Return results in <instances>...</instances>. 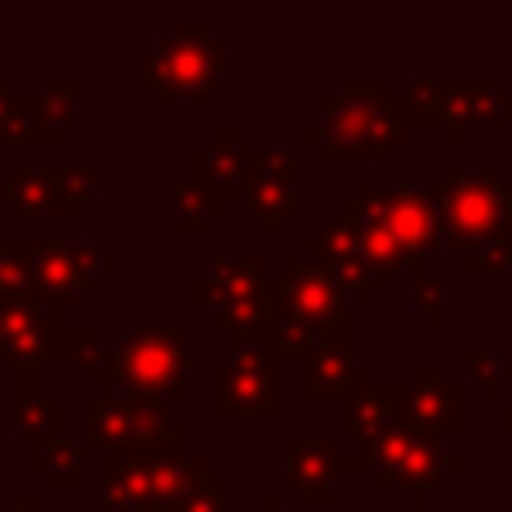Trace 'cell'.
Listing matches in <instances>:
<instances>
[{
    "instance_id": "3957f363",
    "label": "cell",
    "mask_w": 512,
    "mask_h": 512,
    "mask_svg": "<svg viewBox=\"0 0 512 512\" xmlns=\"http://www.w3.org/2000/svg\"><path fill=\"white\" fill-rule=\"evenodd\" d=\"M212 460L192 448H144L100 456V512H180Z\"/></svg>"
},
{
    "instance_id": "836d02e7",
    "label": "cell",
    "mask_w": 512,
    "mask_h": 512,
    "mask_svg": "<svg viewBox=\"0 0 512 512\" xmlns=\"http://www.w3.org/2000/svg\"><path fill=\"white\" fill-rule=\"evenodd\" d=\"M8 512H48L44 488H12L8 492Z\"/></svg>"
},
{
    "instance_id": "ba28073f",
    "label": "cell",
    "mask_w": 512,
    "mask_h": 512,
    "mask_svg": "<svg viewBox=\"0 0 512 512\" xmlns=\"http://www.w3.org/2000/svg\"><path fill=\"white\" fill-rule=\"evenodd\" d=\"M280 412H284V364H276L260 332L228 336V356L208 364V416L280 420Z\"/></svg>"
},
{
    "instance_id": "603a6c76",
    "label": "cell",
    "mask_w": 512,
    "mask_h": 512,
    "mask_svg": "<svg viewBox=\"0 0 512 512\" xmlns=\"http://www.w3.org/2000/svg\"><path fill=\"white\" fill-rule=\"evenodd\" d=\"M276 272L284 276V284L292 288V296H296L316 320H324L328 328H356V308H352V300L340 292V284H336L324 268L308 264L300 252H284Z\"/></svg>"
},
{
    "instance_id": "4fadbf2b",
    "label": "cell",
    "mask_w": 512,
    "mask_h": 512,
    "mask_svg": "<svg viewBox=\"0 0 512 512\" xmlns=\"http://www.w3.org/2000/svg\"><path fill=\"white\" fill-rule=\"evenodd\" d=\"M380 392L396 428L444 444L464 436V388L452 380L444 360H416L404 380H380Z\"/></svg>"
},
{
    "instance_id": "9a60e30c",
    "label": "cell",
    "mask_w": 512,
    "mask_h": 512,
    "mask_svg": "<svg viewBox=\"0 0 512 512\" xmlns=\"http://www.w3.org/2000/svg\"><path fill=\"white\" fill-rule=\"evenodd\" d=\"M296 252H300L308 264L324 268V272L340 284V292L352 300L356 312H368V308L376 304V296L388 292L392 280H396L392 272H384V268L368 256V248H364V240L356 236V228H352L344 216H336V212H332L316 232L300 236Z\"/></svg>"
},
{
    "instance_id": "30bf717a",
    "label": "cell",
    "mask_w": 512,
    "mask_h": 512,
    "mask_svg": "<svg viewBox=\"0 0 512 512\" xmlns=\"http://www.w3.org/2000/svg\"><path fill=\"white\" fill-rule=\"evenodd\" d=\"M348 208L356 216H364L368 224H376L404 256L408 264V276L412 272H424L428 268V256L440 252V240H436V212H432V200H428V188L424 184H412V180H396V184H372V180H360L352 188V196H344Z\"/></svg>"
},
{
    "instance_id": "ffe728a7",
    "label": "cell",
    "mask_w": 512,
    "mask_h": 512,
    "mask_svg": "<svg viewBox=\"0 0 512 512\" xmlns=\"http://www.w3.org/2000/svg\"><path fill=\"white\" fill-rule=\"evenodd\" d=\"M188 168L196 184H208L212 192H220L228 204L244 196L248 184V136L240 124H216L208 132V140L188 148Z\"/></svg>"
},
{
    "instance_id": "d590c367",
    "label": "cell",
    "mask_w": 512,
    "mask_h": 512,
    "mask_svg": "<svg viewBox=\"0 0 512 512\" xmlns=\"http://www.w3.org/2000/svg\"><path fill=\"white\" fill-rule=\"evenodd\" d=\"M408 504H412L408 512H432L428 508V496H408ZM440 512H460V508H440Z\"/></svg>"
},
{
    "instance_id": "e0dca14e",
    "label": "cell",
    "mask_w": 512,
    "mask_h": 512,
    "mask_svg": "<svg viewBox=\"0 0 512 512\" xmlns=\"http://www.w3.org/2000/svg\"><path fill=\"white\" fill-rule=\"evenodd\" d=\"M344 452L336 436H284L280 440V492H292L304 512H332L340 504Z\"/></svg>"
},
{
    "instance_id": "4316f807",
    "label": "cell",
    "mask_w": 512,
    "mask_h": 512,
    "mask_svg": "<svg viewBox=\"0 0 512 512\" xmlns=\"http://www.w3.org/2000/svg\"><path fill=\"white\" fill-rule=\"evenodd\" d=\"M36 108H40V92H32V88L20 92V88H12V76L0 72V144H12V148L40 144Z\"/></svg>"
},
{
    "instance_id": "4dcf8cb0",
    "label": "cell",
    "mask_w": 512,
    "mask_h": 512,
    "mask_svg": "<svg viewBox=\"0 0 512 512\" xmlns=\"http://www.w3.org/2000/svg\"><path fill=\"white\" fill-rule=\"evenodd\" d=\"M460 268L468 276H488V272H500L504 276V272H512V236H500V240H492V244L460 256Z\"/></svg>"
},
{
    "instance_id": "ac0fdd59",
    "label": "cell",
    "mask_w": 512,
    "mask_h": 512,
    "mask_svg": "<svg viewBox=\"0 0 512 512\" xmlns=\"http://www.w3.org/2000/svg\"><path fill=\"white\" fill-rule=\"evenodd\" d=\"M260 340L268 344V352L276 356V364H300V356L320 344L328 332H344V328H328L324 320H316L284 284L280 272L264 276V292H260Z\"/></svg>"
},
{
    "instance_id": "8992f818",
    "label": "cell",
    "mask_w": 512,
    "mask_h": 512,
    "mask_svg": "<svg viewBox=\"0 0 512 512\" xmlns=\"http://www.w3.org/2000/svg\"><path fill=\"white\" fill-rule=\"evenodd\" d=\"M116 360V388L132 400L152 404H184L192 400V332L184 324H136L124 328L112 344Z\"/></svg>"
},
{
    "instance_id": "e575fe53",
    "label": "cell",
    "mask_w": 512,
    "mask_h": 512,
    "mask_svg": "<svg viewBox=\"0 0 512 512\" xmlns=\"http://www.w3.org/2000/svg\"><path fill=\"white\" fill-rule=\"evenodd\" d=\"M252 512H300V508H292L280 488H268V492H260V504Z\"/></svg>"
},
{
    "instance_id": "8fae6325",
    "label": "cell",
    "mask_w": 512,
    "mask_h": 512,
    "mask_svg": "<svg viewBox=\"0 0 512 512\" xmlns=\"http://www.w3.org/2000/svg\"><path fill=\"white\" fill-rule=\"evenodd\" d=\"M28 268L40 308L72 312L92 292H100L104 276L120 272V260L92 240H64V236H28Z\"/></svg>"
},
{
    "instance_id": "44dd1931",
    "label": "cell",
    "mask_w": 512,
    "mask_h": 512,
    "mask_svg": "<svg viewBox=\"0 0 512 512\" xmlns=\"http://www.w3.org/2000/svg\"><path fill=\"white\" fill-rule=\"evenodd\" d=\"M8 424L24 444L64 432V400L48 396L44 364L8 368Z\"/></svg>"
},
{
    "instance_id": "f1b7e54d",
    "label": "cell",
    "mask_w": 512,
    "mask_h": 512,
    "mask_svg": "<svg viewBox=\"0 0 512 512\" xmlns=\"http://www.w3.org/2000/svg\"><path fill=\"white\" fill-rule=\"evenodd\" d=\"M0 300L40 304L28 268V236H0Z\"/></svg>"
},
{
    "instance_id": "d4e9b609",
    "label": "cell",
    "mask_w": 512,
    "mask_h": 512,
    "mask_svg": "<svg viewBox=\"0 0 512 512\" xmlns=\"http://www.w3.org/2000/svg\"><path fill=\"white\" fill-rule=\"evenodd\" d=\"M80 96H84V76L80 72H48L40 88V108H36V128L40 144H60L68 128L80 116Z\"/></svg>"
},
{
    "instance_id": "d6986e66",
    "label": "cell",
    "mask_w": 512,
    "mask_h": 512,
    "mask_svg": "<svg viewBox=\"0 0 512 512\" xmlns=\"http://www.w3.org/2000/svg\"><path fill=\"white\" fill-rule=\"evenodd\" d=\"M0 204L16 220H80V204L64 192V164H12L0 180Z\"/></svg>"
},
{
    "instance_id": "7a4b0ae2",
    "label": "cell",
    "mask_w": 512,
    "mask_h": 512,
    "mask_svg": "<svg viewBox=\"0 0 512 512\" xmlns=\"http://www.w3.org/2000/svg\"><path fill=\"white\" fill-rule=\"evenodd\" d=\"M228 76V36L212 32L204 16H176L172 32L156 40L136 60V88L152 96L156 108H208Z\"/></svg>"
},
{
    "instance_id": "74e56055",
    "label": "cell",
    "mask_w": 512,
    "mask_h": 512,
    "mask_svg": "<svg viewBox=\"0 0 512 512\" xmlns=\"http://www.w3.org/2000/svg\"><path fill=\"white\" fill-rule=\"evenodd\" d=\"M48 512H100V508H48Z\"/></svg>"
},
{
    "instance_id": "484cf974",
    "label": "cell",
    "mask_w": 512,
    "mask_h": 512,
    "mask_svg": "<svg viewBox=\"0 0 512 512\" xmlns=\"http://www.w3.org/2000/svg\"><path fill=\"white\" fill-rule=\"evenodd\" d=\"M172 200H176L172 236H180V240H188V236L204 240L216 220H228V208H232L220 192H212L208 184H196V180H176Z\"/></svg>"
},
{
    "instance_id": "9c48e42d",
    "label": "cell",
    "mask_w": 512,
    "mask_h": 512,
    "mask_svg": "<svg viewBox=\"0 0 512 512\" xmlns=\"http://www.w3.org/2000/svg\"><path fill=\"white\" fill-rule=\"evenodd\" d=\"M144 448H192V428L176 408L132 396H88L80 404V452L124 456Z\"/></svg>"
},
{
    "instance_id": "5bb4252c",
    "label": "cell",
    "mask_w": 512,
    "mask_h": 512,
    "mask_svg": "<svg viewBox=\"0 0 512 512\" xmlns=\"http://www.w3.org/2000/svg\"><path fill=\"white\" fill-rule=\"evenodd\" d=\"M104 344L92 324H64L60 312L24 300H0V364H80L88 348Z\"/></svg>"
},
{
    "instance_id": "83f0119b",
    "label": "cell",
    "mask_w": 512,
    "mask_h": 512,
    "mask_svg": "<svg viewBox=\"0 0 512 512\" xmlns=\"http://www.w3.org/2000/svg\"><path fill=\"white\" fill-rule=\"evenodd\" d=\"M460 360H464L468 380L476 384L480 400L484 404H500L504 392H508V360L496 348H484V344H464L460 348Z\"/></svg>"
},
{
    "instance_id": "52a82bcc",
    "label": "cell",
    "mask_w": 512,
    "mask_h": 512,
    "mask_svg": "<svg viewBox=\"0 0 512 512\" xmlns=\"http://www.w3.org/2000/svg\"><path fill=\"white\" fill-rule=\"evenodd\" d=\"M344 472H360L372 480L376 492H408V496H432L444 492L456 472H464V456H456L444 440L408 432V428H384L368 444H356L344 452Z\"/></svg>"
},
{
    "instance_id": "5b68a950",
    "label": "cell",
    "mask_w": 512,
    "mask_h": 512,
    "mask_svg": "<svg viewBox=\"0 0 512 512\" xmlns=\"http://www.w3.org/2000/svg\"><path fill=\"white\" fill-rule=\"evenodd\" d=\"M408 124L444 128L448 144H460L468 128H512V92L500 72H432L408 80L400 92Z\"/></svg>"
},
{
    "instance_id": "1f68e13d",
    "label": "cell",
    "mask_w": 512,
    "mask_h": 512,
    "mask_svg": "<svg viewBox=\"0 0 512 512\" xmlns=\"http://www.w3.org/2000/svg\"><path fill=\"white\" fill-rule=\"evenodd\" d=\"M180 512H244V508H232L228 504V476L212 468L204 476V484L180 504Z\"/></svg>"
},
{
    "instance_id": "2e32d148",
    "label": "cell",
    "mask_w": 512,
    "mask_h": 512,
    "mask_svg": "<svg viewBox=\"0 0 512 512\" xmlns=\"http://www.w3.org/2000/svg\"><path fill=\"white\" fill-rule=\"evenodd\" d=\"M300 156L292 144H248V184H244V212L260 224L268 240L284 232V224L300 220Z\"/></svg>"
},
{
    "instance_id": "8d00e7d4",
    "label": "cell",
    "mask_w": 512,
    "mask_h": 512,
    "mask_svg": "<svg viewBox=\"0 0 512 512\" xmlns=\"http://www.w3.org/2000/svg\"><path fill=\"white\" fill-rule=\"evenodd\" d=\"M504 216H508V236H512V180L504 184Z\"/></svg>"
},
{
    "instance_id": "6da1fadb",
    "label": "cell",
    "mask_w": 512,
    "mask_h": 512,
    "mask_svg": "<svg viewBox=\"0 0 512 512\" xmlns=\"http://www.w3.org/2000/svg\"><path fill=\"white\" fill-rule=\"evenodd\" d=\"M316 108L320 124H304L300 144H312L324 164H388L412 140L404 100L388 72H340L316 96Z\"/></svg>"
},
{
    "instance_id": "cb8c5ba5",
    "label": "cell",
    "mask_w": 512,
    "mask_h": 512,
    "mask_svg": "<svg viewBox=\"0 0 512 512\" xmlns=\"http://www.w3.org/2000/svg\"><path fill=\"white\" fill-rule=\"evenodd\" d=\"M24 464L44 480V492H80L84 488V452L64 432L24 444Z\"/></svg>"
},
{
    "instance_id": "d6a6232c",
    "label": "cell",
    "mask_w": 512,
    "mask_h": 512,
    "mask_svg": "<svg viewBox=\"0 0 512 512\" xmlns=\"http://www.w3.org/2000/svg\"><path fill=\"white\" fill-rule=\"evenodd\" d=\"M96 184H100V164H96V160H84V164H68V168H64V192H68L72 204L84 208V204L92 200Z\"/></svg>"
},
{
    "instance_id": "7c38bea8",
    "label": "cell",
    "mask_w": 512,
    "mask_h": 512,
    "mask_svg": "<svg viewBox=\"0 0 512 512\" xmlns=\"http://www.w3.org/2000/svg\"><path fill=\"white\" fill-rule=\"evenodd\" d=\"M264 276H268V260L260 252H236V256L212 252L208 268L188 276V300L224 336L256 332Z\"/></svg>"
},
{
    "instance_id": "7402d4cb",
    "label": "cell",
    "mask_w": 512,
    "mask_h": 512,
    "mask_svg": "<svg viewBox=\"0 0 512 512\" xmlns=\"http://www.w3.org/2000/svg\"><path fill=\"white\" fill-rule=\"evenodd\" d=\"M356 328L344 332H328L320 344H312L300 356V400L304 404H320V400H340L352 372H356Z\"/></svg>"
},
{
    "instance_id": "277c9868",
    "label": "cell",
    "mask_w": 512,
    "mask_h": 512,
    "mask_svg": "<svg viewBox=\"0 0 512 512\" xmlns=\"http://www.w3.org/2000/svg\"><path fill=\"white\" fill-rule=\"evenodd\" d=\"M504 164H448L440 180L424 184L436 212V240L448 256H468L500 236H508L504 216Z\"/></svg>"
},
{
    "instance_id": "f546056e",
    "label": "cell",
    "mask_w": 512,
    "mask_h": 512,
    "mask_svg": "<svg viewBox=\"0 0 512 512\" xmlns=\"http://www.w3.org/2000/svg\"><path fill=\"white\" fill-rule=\"evenodd\" d=\"M408 296L424 312V324L428 328H444L448 324V280L444 276H432L428 268L424 272H412L408 276Z\"/></svg>"
}]
</instances>
